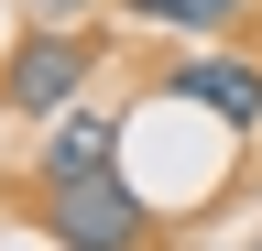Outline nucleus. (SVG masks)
Segmentation results:
<instances>
[{"label": "nucleus", "mask_w": 262, "mask_h": 251, "mask_svg": "<svg viewBox=\"0 0 262 251\" xmlns=\"http://www.w3.org/2000/svg\"><path fill=\"white\" fill-rule=\"evenodd\" d=\"M33 218H44V240H55V251H153V208L131 197L120 175L33 186Z\"/></svg>", "instance_id": "nucleus-1"}, {"label": "nucleus", "mask_w": 262, "mask_h": 251, "mask_svg": "<svg viewBox=\"0 0 262 251\" xmlns=\"http://www.w3.org/2000/svg\"><path fill=\"white\" fill-rule=\"evenodd\" d=\"M88 66H98V33H44V22H33V33L0 55V109L11 120H66L88 99Z\"/></svg>", "instance_id": "nucleus-2"}, {"label": "nucleus", "mask_w": 262, "mask_h": 251, "mask_svg": "<svg viewBox=\"0 0 262 251\" xmlns=\"http://www.w3.org/2000/svg\"><path fill=\"white\" fill-rule=\"evenodd\" d=\"M77 175H120V120L88 99L66 120H44V142H33V186H77Z\"/></svg>", "instance_id": "nucleus-3"}, {"label": "nucleus", "mask_w": 262, "mask_h": 251, "mask_svg": "<svg viewBox=\"0 0 262 251\" xmlns=\"http://www.w3.org/2000/svg\"><path fill=\"white\" fill-rule=\"evenodd\" d=\"M164 99H196V109H219L229 131H262V55H186V66L164 77Z\"/></svg>", "instance_id": "nucleus-4"}, {"label": "nucleus", "mask_w": 262, "mask_h": 251, "mask_svg": "<svg viewBox=\"0 0 262 251\" xmlns=\"http://www.w3.org/2000/svg\"><path fill=\"white\" fill-rule=\"evenodd\" d=\"M131 22H175V33H229L251 0H120Z\"/></svg>", "instance_id": "nucleus-5"}, {"label": "nucleus", "mask_w": 262, "mask_h": 251, "mask_svg": "<svg viewBox=\"0 0 262 251\" xmlns=\"http://www.w3.org/2000/svg\"><path fill=\"white\" fill-rule=\"evenodd\" d=\"M44 33H98V0H22Z\"/></svg>", "instance_id": "nucleus-6"}, {"label": "nucleus", "mask_w": 262, "mask_h": 251, "mask_svg": "<svg viewBox=\"0 0 262 251\" xmlns=\"http://www.w3.org/2000/svg\"><path fill=\"white\" fill-rule=\"evenodd\" d=\"M251 251H262V240H251Z\"/></svg>", "instance_id": "nucleus-7"}]
</instances>
